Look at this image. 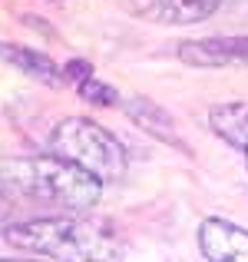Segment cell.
I'll return each instance as SVG.
<instances>
[{"label":"cell","instance_id":"cell-1","mask_svg":"<svg viewBox=\"0 0 248 262\" xmlns=\"http://www.w3.org/2000/svg\"><path fill=\"white\" fill-rule=\"evenodd\" d=\"M103 199V179L60 156L0 160V223L86 212Z\"/></svg>","mask_w":248,"mask_h":262},{"label":"cell","instance_id":"cell-2","mask_svg":"<svg viewBox=\"0 0 248 262\" xmlns=\"http://www.w3.org/2000/svg\"><path fill=\"white\" fill-rule=\"evenodd\" d=\"M0 236L13 249L46 256V259H63V262H106V259L126 256L122 236L116 232L113 223L89 219V216H80V212L4 223Z\"/></svg>","mask_w":248,"mask_h":262},{"label":"cell","instance_id":"cell-3","mask_svg":"<svg viewBox=\"0 0 248 262\" xmlns=\"http://www.w3.org/2000/svg\"><path fill=\"white\" fill-rule=\"evenodd\" d=\"M50 153L66 163H77L80 169L100 176L103 183L122 179L129 169V153L122 146V140L89 116L60 120L50 133Z\"/></svg>","mask_w":248,"mask_h":262},{"label":"cell","instance_id":"cell-4","mask_svg":"<svg viewBox=\"0 0 248 262\" xmlns=\"http://www.w3.org/2000/svg\"><path fill=\"white\" fill-rule=\"evenodd\" d=\"M199 252L209 262H248V229L229 219L209 216L199 223Z\"/></svg>","mask_w":248,"mask_h":262},{"label":"cell","instance_id":"cell-5","mask_svg":"<svg viewBox=\"0 0 248 262\" xmlns=\"http://www.w3.org/2000/svg\"><path fill=\"white\" fill-rule=\"evenodd\" d=\"M136 17L153 20V24H172V27H185V24H202L218 10L222 0H122Z\"/></svg>","mask_w":248,"mask_h":262},{"label":"cell","instance_id":"cell-6","mask_svg":"<svg viewBox=\"0 0 248 262\" xmlns=\"http://www.w3.org/2000/svg\"><path fill=\"white\" fill-rule=\"evenodd\" d=\"M179 60L189 67H248V37H212L179 43Z\"/></svg>","mask_w":248,"mask_h":262},{"label":"cell","instance_id":"cell-7","mask_svg":"<svg viewBox=\"0 0 248 262\" xmlns=\"http://www.w3.org/2000/svg\"><path fill=\"white\" fill-rule=\"evenodd\" d=\"M122 110H126L129 123L133 126H139L142 133H149L153 140L165 143V146L179 149V153H189V146H185V140L179 136V126L176 120L169 116V110L159 106L156 100H149V96H129V100H119Z\"/></svg>","mask_w":248,"mask_h":262},{"label":"cell","instance_id":"cell-8","mask_svg":"<svg viewBox=\"0 0 248 262\" xmlns=\"http://www.w3.org/2000/svg\"><path fill=\"white\" fill-rule=\"evenodd\" d=\"M0 60L10 63V67H17L20 73H27L30 80H37V83H43V86H60L63 83V70L53 63V57L33 50V47L0 40Z\"/></svg>","mask_w":248,"mask_h":262},{"label":"cell","instance_id":"cell-9","mask_svg":"<svg viewBox=\"0 0 248 262\" xmlns=\"http://www.w3.org/2000/svg\"><path fill=\"white\" fill-rule=\"evenodd\" d=\"M209 126L222 143L248 153V100L218 103L209 110Z\"/></svg>","mask_w":248,"mask_h":262},{"label":"cell","instance_id":"cell-10","mask_svg":"<svg viewBox=\"0 0 248 262\" xmlns=\"http://www.w3.org/2000/svg\"><path fill=\"white\" fill-rule=\"evenodd\" d=\"M77 90H80V96L89 103V106H116V103H119L116 86L103 83V80H96V77H89V80H83V83H77Z\"/></svg>","mask_w":248,"mask_h":262},{"label":"cell","instance_id":"cell-11","mask_svg":"<svg viewBox=\"0 0 248 262\" xmlns=\"http://www.w3.org/2000/svg\"><path fill=\"white\" fill-rule=\"evenodd\" d=\"M60 70H63V83H83V80L93 77V67H89V60H80V57L66 60Z\"/></svg>","mask_w":248,"mask_h":262},{"label":"cell","instance_id":"cell-12","mask_svg":"<svg viewBox=\"0 0 248 262\" xmlns=\"http://www.w3.org/2000/svg\"><path fill=\"white\" fill-rule=\"evenodd\" d=\"M245 156H248V153H245Z\"/></svg>","mask_w":248,"mask_h":262}]
</instances>
